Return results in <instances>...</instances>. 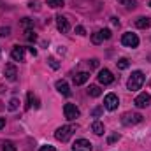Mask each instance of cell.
Listing matches in <instances>:
<instances>
[{"label": "cell", "instance_id": "obj_1", "mask_svg": "<svg viewBox=\"0 0 151 151\" xmlns=\"http://www.w3.org/2000/svg\"><path fill=\"white\" fill-rule=\"evenodd\" d=\"M142 84H144V74H142L141 70H135V72H132V76L128 77L127 88H128L130 91H137V90H141Z\"/></svg>", "mask_w": 151, "mask_h": 151}, {"label": "cell", "instance_id": "obj_2", "mask_svg": "<svg viewBox=\"0 0 151 151\" xmlns=\"http://www.w3.org/2000/svg\"><path fill=\"white\" fill-rule=\"evenodd\" d=\"M74 132H76L74 125H63V127H60V128L55 132V137H56L58 141H62V142H67V141L72 137Z\"/></svg>", "mask_w": 151, "mask_h": 151}, {"label": "cell", "instance_id": "obj_3", "mask_svg": "<svg viewBox=\"0 0 151 151\" xmlns=\"http://www.w3.org/2000/svg\"><path fill=\"white\" fill-rule=\"evenodd\" d=\"M142 121V116L139 113H125L123 114V118H121V123L123 125H127V127H130V125H137V123H141Z\"/></svg>", "mask_w": 151, "mask_h": 151}, {"label": "cell", "instance_id": "obj_4", "mask_svg": "<svg viewBox=\"0 0 151 151\" xmlns=\"http://www.w3.org/2000/svg\"><path fill=\"white\" fill-rule=\"evenodd\" d=\"M121 44L127 46V47H137L139 46V37L135 34H132V32H127L121 37Z\"/></svg>", "mask_w": 151, "mask_h": 151}, {"label": "cell", "instance_id": "obj_5", "mask_svg": "<svg viewBox=\"0 0 151 151\" xmlns=\"http://www.w3.org/2000/svg\"><path fill=\"white\" fill-rule=\"evenodd\" d=\"M118 106H119V99H118V95H114V93L106 95V99H104V107H106L107 111H116Z\"/></svg>", "mask_w": 151, "mask_h": 151}, {"label": "cell", "instance_id": "obj_6", "mask_svg": "<svg viewBox=\"0 0 151 151\" xmlns=\"http://www.w3.org/2000/svg\"><path fill=\"white\" fill-rule=\"evenodd\" d=\"M63 114H65V118L69 119V121H72L76 118H79V109L76 107V104H65L63 106Z\"/></svg>", "mask_w": 151, "mask_h": 151}, {"label": "cell", "instance_id": "obj_7", "mask_svg": "<svg viewBox=\"0 0 151 151\" xmlns=\"http://www.w3.org/2000/svg\"><path fill=\"white\" fill-rule=\"evenodd\" d=\"M91 150H93V146L86 139H77L72 144V151H91Z\"/></svg>", "mask_w": 151, "mask_h": 151}, {"label": "cell", "instance_id": "obj_8", "mask_svg": "<svg viewBox=\"0 0 151 151\" xmlns=\"http://www.w3.org/2000/svg\"><path fill=\"white\" fill-rule=\"evenodd\" d=\"M106 39H111V30H99V32H95L93 35H91V42L93 44H100V42H104Z\"/></svg>", "mask_w": 151, "mask_h": 151}, {"label": "cell", "instance_id": "obj_9", "mask_svg": "<svg viewBox=\"0 0 151 151\" xmlns=\"http://www.w3.org/2000/svg\"><path fill=\"white\" fill-rule=\"evenodd\" d=\"M99 83L100 84H111V83H114V76L111 70H107V69H102L100 72H99Z\"/></svg>", "mask_w": 151, "mask_h": 151}, {"label": "cell", "instance_id": "obj_10", "mask_svg": "<svg viewBox=\"0 0 151 151\" xmlns=\"http://www.w3.org/2000/svg\"><path fill=\"white\" fill-rule=\"evenodd\" d=\"M150 102H151L150 93H146V91H144V93H139V95L135 97V102H134V104H135L139 109H142V107H148V106H150Z\"/></svg>", "mask_w": 151, "mask_h": 151}, {"label": "cell", "instance_id": "obj_11", "mask_svg": "<svg viewBox=\"0 0 151 151\" xmlns=\"http://www.w3.org/2000/svg\"><path fill=\"white\" fill-rule=\"evenodd\" d=\"M56 27L62 34H67L70 30V25H69V19L65 16H56Z\"/></svg>", "mask_w": 151, "mask_h": 151}, {"label": "cell", "instance_id": "obj_12", "mask_svg": "<svg viewBox=\"0 0 151 151\" xmlns=\"http://www.w3.org/2000/svg\"><path fill=\"white\" fill-rule=\"evenodd\" d=\"M11 58H12L14 62H23V60H25V47L14 46V47H12V53H11Z\"/></svg>", "mask_w": 151, "mask_h": 151}, {"label": "cell", "instance_id": "obj_13", "mask_svg": "<svg viewBox=\"0 0 151 151\" xmlns=\"http://www.w3.org/2000/svg\"><path fill=\"white\" fill-rule=\"evenodd\" d=\"M5 77H7L9 81H16L18 72H16V67H14L12 63H7V65H5Z\"/></svg>", "mask_w": 151, "mask_h": 151}, {"label": "cell", "instance_id": "obj_14", "mask_svg": "<svg viewBox=\"0 0 151 151\" xmlns=\"http://www.w3.org/2000/svg\"><path fill=\"white\" fill-rule=\"evenodd\" d=\"M135 27L137 28H150L151 27V18H146V16H141L135 19Z\"/></svg>", "mask_w": 151, "mask_h": 151}, {"label": "cell", "instance_id": "obj_15", "mask_svg": "<svg viewBox=\"0 0 151 151\" xmlns=\"http://www.w3.org/2000/svg\"><path fill=\"white\" fill-rule=\"evenodd\" d=\"M56 90H58L62 95H65V97L70 95V88H69V84H67L65 81H56Z\"/></svg>", "mask_w": 151, "mask_h": 151}, {"label": "cell", "instance_id": "obj_16", "mask_svg": "<svg viewBox=\"0 0 151 151\" xmlns=\"http://www.w3.org/2000/svg\"><path fill=\"white\" fill-rule=\"evenodd\" d=\"M88 79H90V74H88V72H79V74L74 76V84L76 86H81V84H84Z\"/></svg>", "mask_w": 151, "mask_h": 151}, {"label": "cell", "instance_id": "obj_17", "mask_svg": "<svg viewBox=\"0 0 151 151\" xmlns=\"http://www.w3.org/2000/svg\"><path fill=\"white\" fill-rule=\"evenodd\" d=\"M27 100H28V104H27V109H30L32 106H34L35 109L39 107V100H37V97H35V95H34L32 91H28V95H27Z\"/></svg>", "mask_w": 151, "mask_h": 151}, {"label": "cell", "instance_id": "obj_18", "mask_svg": "<svg viewBox=\"0 0 151 151\" xmlns=\"http://www.w3.org/2000/svg\"><path fill=\"white\" fill-rule=\"evenodd\" d=\"M91 130H93L95 135H102L104 134V123L102 121H93L91 123Z\"/></svg>", "mask_w": 151, "mask_h": 151}, {"label": "cell", "instance_id": "obj_19", "mask_svg": "<svg viewBox=\"0 0 151 151\" xmlns=\"http://www.w3.org/2000/svg\"><path fill=\"white\" fill-rule=\"evenodd\" d=\"M100 93H102V90L99 86H90L88 88V95L90 97H100Z\"/></svg>", "mask_w": 151, "mask_h": 151}, {"label": "cell", "instance_id": "obj_20", "mask_svg": "<svg viewBox=\"0 0 151 151\" xmlns=\"http://www.w3.org/2000/svg\"><path fill=\"white\" fill-rule=\"evenodd\" d=\"M46 2H47V5H49V7H53V9L63 7V4H65V0H46Z\"/></svg>", "mask_w": 151, "mask_h": 151}, {"label": "cell", "instance_id": "obj_21", "mask_svg": "<svg viewBox=\"0 0 151 151\" xmlns=\"http://www.w3.org/2000/svg\"><path fill=\"white\" fill-rule=\"evenodd\" d=\"M116 63H118V69H121V70H125V69H128V65H130L127 58H121V60H118Z\"/></svg>", "mask_w": 151, "mask_h": 151}, {"label": "cell", "instance_id": "obj_22", "mask_svg": "<svg viewBox=\"0 0 151 151\" xmlns=\"http://www.w3.org/2000/svg\"><path fill=\"white\" fill-rule=\"evenodd\" d=\"M118 2H119L123 7H127V9H134V7H135V2H134V0H118Z\"/></svg>", "mask_w": 151, "mask_h": 151}, {"label": "cell", "instance_id": "obj_23", "mask_svg": "<svg viewBox=\"0 0 151 151\" xmlns=\"http://www.w3.org/2000/svg\"><path fill=\"white\" fill-rule=\"evenodd\" d=\"M2 150L4 151H16V146H14L11 141H5V142L2 144Z\"/></svg>", "mask_w": 151, "mask_h": 151}, {"label": "cell", "instance_id": "obj_24", "mask_svg": "<svg viewBox=\"0 0 151 151\" xmlns=\"http://www.w3.org/2000/svg\"><path fill=\"white\" fill-rule=\"evenodd\" d=\"M18 106H19V100H18V99H11V102H9V109H11V111H16Z\"/></svg>", "mask_w": 151, "mask_h": 151}, {"label": "cell", "instance_id": "obj_25", "mask_svg": "<svg viewBox=\"0 0 151 151\" xmlns=\"http://www.w3.org/2000/svg\"><path fill=\"white\" fill-rule=\"evenodd\" d=\"M11 35V28L9 27H0V37H7Z\"/></svg>", "mask_w": 151, "mask_h": 151}, {"label": "cell", "instance_id": "obj_26", "mask_svg": "<svg viewBox=\"0 0 151 151\" xmlns=\"http://www.w3.org/2000/svg\"><path fill=\"white\" fill-rule=\"evenodd\" d=\"M47 63H49L53 69H58V67H60V63H58V62H56V58H53V56H51V58H47Z\"/></svg>", "mask_w": 151, "mask_h": 151}, {"label": "cell", "instance_id": "obj_27", "mask_svg": "<svg viewBox=\"0 0 151 151\" xmlns=\"http://www.w3.org/2000/svg\"><path fill=\"white\" fill-rule=\"evenodd\" d=\"M118 139H119V134L116 132V134H113V135H109V139H107V142H109V144H113V142H116Z\"/></svg>", "mask_w": 151, "mask_h": 151}, {"label": "cell", "instance_id": "obj_28", "mask_svg": "<svg viewBox=\"0 0 151 151\" xmlns=\"http://www.w3.org/2000/svg\"><path fill=\"white\" fill-rule=\"evenodd\" d=\"M102 113H104V107H97V109H93V111H91V116L99 118V116H100Z\"/></svg>", "mask_w": 151, "mask_h": 151}, {"label": "cell", "instance_id": "obj_29", "mask_svg": "<svg viewBox=\"0 0 151 151\" xmlns=\"http://www.w3.org/2000/svg\"><path fill=\"white\" fill-rule=\"evenodd\" d=\"M32 25H34V21H32L30 18H25V19H23V27H25V28H30Z\"/></svg>", "mask_w": 151, "mask_h": 151}, {"label": "cell", "instance_id": "obj_30", "mask_svg": "<svg viewBox=\"0 0 151 151\" xmlns=\"http://www.w3.org/2000/svg\"><path fill=\"white\" fill-rule=\"evenodd\" d=\"M27 39H28V40H35L37 35L34 34V30H27Z\"/></svg>", "mask_w": 151, "mask_h": 151}, {"label": "cell", "instance_id": "obj_31", "mask_svg": "<svg viewBox=\"0 0 151 151\" xmlns=\"http://www.w3.org/2000/svg\"><path fill=\"white\" fill-rule=\"evenodd\" d=\"M39 151H56L53 146H49V144H46V146H40L39 148Z\"/></svg>", "mask_w": 151, "mask_h": 151}, {"label": "cell", "instance_id": "obj_32", "mask_svg": "<svg viewBox=\"0 0 151 151\" xmlns=\"http://www.w3.org/2000/svg\"><path fill=\"white\" fill-rule=\"evenodd\" d=\"M76 34H79V35H84V34H86V30H84L83 27H76Z\"/></svg>", "mask_w": 151, "mask_h": 151}, {"label": "cell", "instance_id": "obj_33", "mask_svg": "<svg viewBox=\"0 0 151 151\" xmlns=\"http://www.w3.org/2000/svg\"><path fill=\"white\" fill-rule=\"evenodd\" d=\"M90 67H91V69H97V67H99V60H95V58L90 60Z\"/></svg>", "mask_w": 151, "mask_h": 151}, {"label": "cell", "instance_id": "obj_34", "mask_svg": "<svg viewBox=\"0 0 151 151\" xmlns=\"http://www.w3.org/2000/svg\"><path fill=\"white\" fill-rule=\"evenodd\" d=\"M5 127V118H0V130Z\"/></svg>", "mask_w": 151, "mask_h": 151}, {"label": "cell", "instance_id": "obj_35", "mask_svg": "<svg viewBox=\"0 0 151 151\" xmlns=\"http://www.w3.org/2000/svg\"><path fill=\"white\" fill-rule=\"evenodd\" d=\"M150 5H151V0H150Z\"/></svg>", "mask_w": 151, "mask_h": 151}]
</instances>
